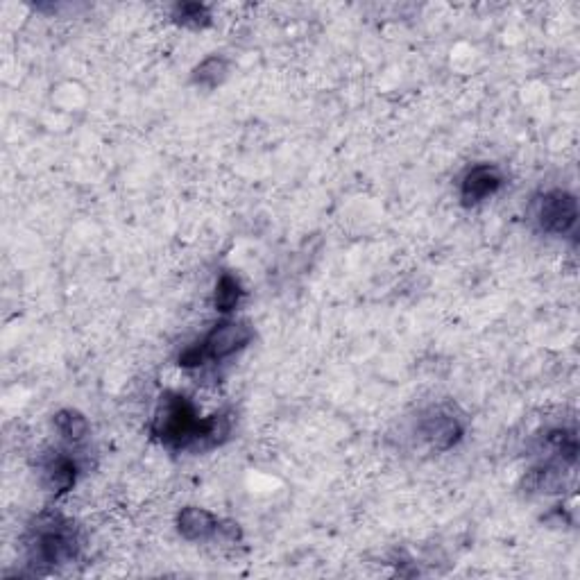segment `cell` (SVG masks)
Masks as SVG:
<instances>
[{"label": "cell", "mask_w": 580, "mask_h": 580, "mask_svg": "<svg viewBox=\"0 0 580 580\" xmlns=\"http://www.w3.org/2000/svg\"><path fill=\"white\" fill-rule=\"evenodd\" d=\"M232 422L234 417L229 411L200 417L189 397L182 392L166 390L159 397L155 417H152V435L173 451H204L223 445L232 433Z\"/></svg>", "instance_id": "obj_1"}, {"label": "cell", "mask_w": 580, "mask_h": 580, "mask_svg": "<svg viewBox=\"0 0 580 580\" xmlns=\"http://www.w3.org/2000/svg\"><path fill=\"white\" fill-rule=\"evenodd\" d=\"M78 533L75 526L57 513L34 519L28 535V560L34 569L50 571L78 558Z\"/></svg>", "instance_id": "obj_2"}, {"label": "cell", "mask_w": 580, "mask_h": 580, "mask_svg": "<svg viewBox=\"0 0 580 580\" xmlns=\"http://www.w3.org/2000/svg\"><path fill=\"white\" fill-rule=\"evenodd\" d=\"M535 223L544 234L565 236L578 223V200L574 193L553 189L535 200Z\"/></svg>", "instance_id": "obj_3"}, {"label": "cell", "mask_w": 580, "mask_h": 580, "mask_svg": "<svg viewBox=\"0 0 580 580\" xmlns=\"http://www.w3.org/2000/svg\"><path fill=\"white\" fill-rule=\"evenodd\" d=\"M254 329L247 320H223L213 327L207 336L200 340L204 363H220L232 358L234 354L252 343Z\"/></svg>", "instance_id": "obj_4"}, {"label": "cell", "mask_w": 580, "mask_h": 580, "mask_svg": "<svg viewBox=\"0 0 580 580\" xmlns=\"http://www.w3.org/2000/svg\"><path fill=\"white\" fill-rule=\"evenodd\" d=\"M417 433L433 451H449L463 440L465 424L447 408H431L422 415Z\"/></svg>", "instance_id": "obj_5"}, {"label": "cell", "mask_w": 580, "mask_h": 580, "mask_svg": "<svg viewBox=\"0 0 580 580\" xmlns=\"http://www.w3.org/2000/svg\"><path fill=\"white\" fill-rule=\"evenodd\" d=\"M503 186V173L492 164H479L469 168L460 182V200L465 207H476L492 195H497Z\"/></svg>", "instance_id": "obj_6"}, {"label": "cell", "mask_w": 580, "mask_h": 580, "mask_svg": "<svg viewBox=\"0 0 580 580\" xmlns=\"http://www.w3.org/2000/svg\"><path fill=\"white\" fill-rule=\"evenodd\" d=\"M80 474V465L73 456L64 454V451H55L50 454L44 463H41V481H44L46 488L59 497V494H66L75 488Z\"/></svg>", "instance_id": "obj_7"}, {"label": "cell", "mask_w": 580, "mask_h": 580, "mask_svg": "<svg viewBox=\"0 0 580 580\" xmlns=\"http://www.w3.org/2000/svg\"><path fill=\"white\" fill-rule=\"evenodd\" d=\"M218 526L220 519L198 506H186L177 515V531L189 542L209 540V537L218 535Z\"/></svg>", "instance_id": "obj_8"}, {"label": "cell", "mask_w": 580, "mask_h": 580, "mask_svg": "<svg viewBox=\"0 0 580 580\" xmlns=\"http://www.w3.org/2000/svg\"><path fill=\"white\" fill-rule=\"evenodd\" d=\"M567 465V463H562ZM562 465H540V467H533L531 472H526V476L522 479V490L526 494H558L565 490V469Z\"/></svg>", "instance_id": "obj_9"}, {"label": "cell", "mask_w": 580, "mask_h": 580, "mask_svg": "<svg viewBox=\"0 0 580 580\" xmlns=\"http://www.w3.org/2000/svg\"><path fill=\"white\" fill-rule=\"evenodd\" d=\"M53 426H55V431L59 433V438L73 447L82 445V442L87 440L89 433H91L87 417H84L80 411H73V408H64V411L55 413Z\"/></svg>", "instance_id": "obj_10"}, {"label": "cell", "mask_w": 580, "mask_h": 580, "mask_svg": "<svg viewBox=\"0 0 580 580\" xmlns=\"http://www.w3.org/2000/svg\"><path fill=\"white\" fill-rule=\"evenodd\" d=\"M243 300V286L232 272H223L216 281V290H213V309L223 315L236 311V306Z\"/></svg>", "instance_id": "obj_11"}, {"label": "cell", "mask_w": 580, "mask_h": 580, "mask_svg": "<svg viewBox=\"0 0 580 580\" xmlns=\"http://www.w3.org/2000/svg\"><path fill=\"white\" fill-rule=\"evenodd\" d=\"M227 75H229V62H227V59L218 57V55H211V57L204 59L200 66L193 68L191 80H193V84H198V87L216 89L227 80Z\"/></svg>", "instance_id": "obj_12"}, {"label": "cell", "mask_w": 580, "mask_h": 580, "mask_svg": "<svg viewBox=\"0 0 580 580\" xmlns=\"http://www.w3.org/2000/svg\"><path fill=\"white\" fill-rule=\"evenodd\" d=\"M173 21L182 28L204 30L211 25V10L202 3H177L173 7Z\"/></svg>", "instance_id": "obj_13"}, {"label": "cell", "mask_w": 580, "mask_h": 580, "mask_svg": "<svg viewBox=\"0 0 580 580\" xmlns=\"http://www.w3.org/2000/svg\"><path fill=\"white\" fill-rule=\"evenodd\" d=\"M547 445L556 451L562 463L576 465L578 458V438L574 431L569 429H553L547 435Z\"/></svg>", "instance_id": "obj_14"}]
</instances>
